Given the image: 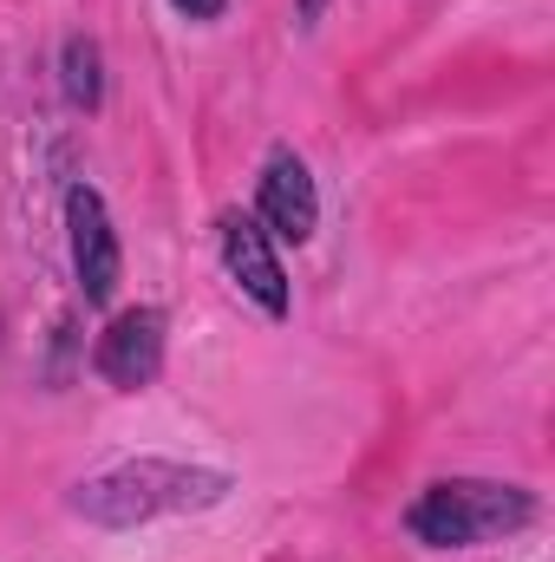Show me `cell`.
Wrapping results in <instances>:
<instances>
[{
    "mask_svg": "<svg viewBox=\"0 0 555 562\" xmlns=\"http://www.w3.org/2000/svg\"><path fill=\"white\" fill-rule=\"evenodd\" d=\"M92 373L118 393H144L163 373V307H125L105 321L92 347Z\"/></svg>",
    "mask_w": 555,
    "mask_h": 562,
    "instance_id": "cell-6",
    "label": "cell"
},
{
    "mask_svg": "<svg viewBox=\"0 0 555 562\" xmlns=\"http://www.w3.org/2000/svg\"><path fill=\"white\" fill-rule=\"evenodd\" d=\"M320 13H327V0H294V20H301V26H307V33H314V26H320Z\"/></svg>",
    "mask_w": 555,
    "mask_h": 562,
    "instance_id": "cell-9",
    "label": "cell"
},
{
    "mask_svg": "<svg viewBox=\"0 0 555 562\" xmlns=\"http://www.w3.org/2000/svg\"><path fill=\"white\" fill-rule=\"evenodd\" d=\"M66 243H72V276L86 307H112L118 276H125V249H118V229H112V210L92 183H72L66 190Z\"/></svg>",
    "mask_w": 555,
    "mask_h": 562,
    "instance_id": "cell-3",
    "label": "cell"
},
{
    "mask_svg": "<svg viewBox=\"0 0 555 562\" xmlns=\"http://www.w3.org/2000/svg\"><path fill=\"white\" fill-rule=\"evenodd\" d=\"M536 524V497L497 477H438L406 504V530L424 550H484Z\"/></svg>",
    "mask_w": 555,
    "mask_h": 562,
    "instance_id": "cell-2",
    "label": "cell"
},
{
    "mask_svg": "<svg viewBox=\"0 0 555 562\" xmlns=\"http://www.w3.org/2000/svg\"><path fill=\"white\" fill-rule=\"evenodd\" d=\"M229 491H236L229 471L177 464V458H132V464H112V471L86 477L72 491V517H86L99 530H138V524H157V517L216 510Z\"/></svg>",
    "mask_w": 555,
    "mask_h": 562,
    "instance_id": "cell-1",
    "label": "cell"
},
{
    "mask_svg": "<svg viewBox=\"0 0 555 562\" xmlns=\"http://www.w3.org/2000/svg\"><path fill=\"white\" fill-rule=\"evenodd\" d=\"M59 92H66V105L86 112V119L105 105V53H99V40L72 33V40L59 46Z\"/></svg>",
    "mask_w": 555,
    "mask_h": 562,
    "instance_id": "cell-7",
    "label": "cell"
},
{
    "mask_svg": "<svg viewBox=\"0 0 555 562\" xmlns=\"http://www.w3.org/2000/svg\"><path fill=\"white\" fill-rule=\"evenodd\" d=\"M216 249H223L229 281H236V288L269 314V321H287L294 294H287V269H281V256H275V236H269L256 216L223 210V216H216Z\"/></svg>",
    "mask_w": 555,
    "mask_h": 562,
    "instance_id": "cell-4",
    "label": "cell"
},
{
    "mask_svg": "<svg viewBox=\"0 0 555 562\" xmlns=\"http://www.w3.org/2000/svg\"><path fill=\"white\" fill-rule=\"evenodd\" d=\"M170 7H177L183 20H196V26H209V20H223V7H229V0H170Z\"/></svg>",
    "mask_w": 555,
    "mask_h": 562,
    "instance_id": "cell-8",
    "label": "cell"
},
{
    "mask_svg": "<svg viewBox=\"0 0 555 562\" xmlns=\"http://www.w3.org/2000/svg\"><path fill=\"white\" fill-rule=\"evenodd\" d=\"M256 223L275 243H294V249L314 243V229H320V190H314V170H307L301 150H287V144L269 150V164L256 177Z\"/></svg>",
    "mask_w": 555,
    "mask_h": 562,
    "instance_id": "cell-5",
    "label": "cell"
}]
</instances>
